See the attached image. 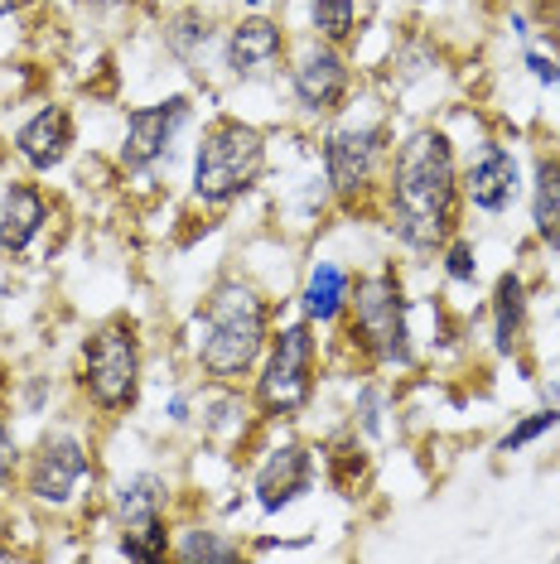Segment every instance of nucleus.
<instances>
[{
  "mask_svg": "<svg viewBox=\"0 0 560 564\" xmlns=\"http://www.w3.org/2000/svg\"><path fill=\"white\" fill-rule=\"evenodd\" d=\"M391 194V232L411 251H440L460 227V164L450 135L420 126L397 145L387 174Z\"/></svg>",
  "mask_w": 560,
  "mask_h": 564,
  "instance_id": "f257e3e1",
  "label": "nucleus"
},
{
  "mask_svg": "<svg viewBox=\"0 0 560 564\" xmlns=\"http://www.w3.org/2000/svg\"><path fill=\"white\" fill-rule=\"evenodd\" d=\"M271 343V310L247 280H218L198 310V367L233 387L261 362Z\"/></svg>",
  "mask_w": 560,
  "mask_h": 564,
  "instance_id": "f03ea898",
  "label": "nucleus"
},
{
  "mask_svg": "<svg viewBox=\"0 0 560 564\" xmlns=\"http://www.w3.org/2000/svg\"><path fill=\"white\" fill-rule=\"evenodd\" d=\"M266 174V135L257 126L218 117L203 131L194 155V198L203 208H227L261 184Z\"/></svg>",
  "mask_w": 560,
  "mask_h": 564,
  "instance_id": "7ed1b4c3",
  "label": "nucleus"
},
{
  "mask_svg": "<svg viewBox=\"0 0 560 564\" xmlns=\"http://www.w3.org/2000/svg\"><path fill=\"white\" fill-rule=\"evenodd\" d=\"M314 352H320V338H314L310 318L286 324L271 343H266V362H261V377H257V410L266 420H290L310 405Z\"/></svg>",
  "mask_w": 560,
  "mask_h": 564,
  "instance_id": "20e7f679",
  "label": "nucleus"
},
{
  "mask_svg": "<svg viewBox=\"0 0 560 564\" xmlns=\"http://www.w3.org/2000/svg\"><path fill=\"white\" fill-rule=\"evenodd\" d=\"M83 391L101 415H121L140 401V338L126 318H111L83 343Z\"/></svg>",
  "mask_w": 560,
  "mask_h": 564,
  "instance_id": "39448f33",
  "label": "nucleus"
},
{
  "mask_svg": "<svg viewBox=\"0 0 560 564\" xmlns=\"http://www.w3.org/2000/svg\"><path fill=\"white\" fill-rule=\"evenodd\" d=\"M353 304V338L363 343L377 362L387 367H411V318H406V294L401 280L391 271H377L358 280V290L348 294Z\"/></svg>",
  "mask_w": 560,
  "mask_h": 564,
  "instance_id": "423d86ee",
  "label": "nucleus"
},
{
  "mask_svg": "<svg viewBox=\"0 0 560 564\" xmlns=\"http://www.w3.org/2000/svg\"><path fill=\"white\" fill-rule=\"evenodd\" d=\"M391 150V135L381 121H348L338 131H329L324 140V174L334 184L338 198H358L373 188V178L381 170Z\"/></svg>",
  "mask_w": 560,
  "mask_h": 564,
  "instance_id": "0eeeda50",
  "label": "nucleus"
},
{
  "mask_svg": "<svg viewBox=\"0 0 560 564\" xmlns=\"http://www.w3.org/2000/svg\"><path fill=\"white\" fill-rule=\"evenodd\" d=\"M87 478H93V458H87L83 440H73V434H49V440L34 448L30 468H24V492L40 507H68Z\"/></svg>",
  "mask_w": 560,
  "mask_h": 564,
  "instance_id": "6e6552de",
  "label": "nucleus"
},
{
  "mask_svg": "<svg viewBox=\"0 0 560 564\" xmlns=\"http://www.w3.org/2000/svg\"><path fill=\"white\" fill-rule=\"evenodd\" d=\"M348 83H353L348 58H343V48L329 44V40H314L295 58V68H290V93H295L300 111H310V117L338 111L343 97H348Z\"/></svg>",
  "mask_w": 560,
  "mask_h": 564,
  "instance_id": "1a4fd4ad",
  "label": "nucleus"
},
{
  "mask_svg": "<svg viewBox=\"0 0 560 564\" xmlns=\"http://www.w3.org/2000/svg\"><path fill=\"white\" fill-rule=\"evenodd\" d=\"M189 121V97H164L155 107H131L126 111V140H121V164L126 170H150L170 155L174 135Z\"/></svg>",
  "mask_w": 560,
  "mask_h": 564,
  "instance_id": "9d476101",
  "label": "nucleus"
},
{
  "mask_svg": "<svg viewBox=\"0 0 560 564\" xmlns=\"http://www.w3.org/2000/svg\"><path fill=\"white\" fill-rule=\"evenodd\" d=\"M227 73L237 83H266L280 73V58H286V30L271 15H247L227 30Z\"/></svg>",
  "mask_w": 560,
  "mask_h": 564,
  "instance_id": "9b49d317",
  "label": "nucleus"
},
{
  "mask_svg": "<svg viewBox=\"0 0 560 564\" xmlns=\"http://www.w3.org/2000/svg\"><path fill=\"white\" fill-rule=\"evenodd\" d=\"M310 478H314V458L304 444H280L266 454V464L257 468V482H251V492H257V507L266 517H276V511H286L295 497L310 492Z\"/></svg>",
  "mask_w": 560,
  "mask_h": 564,
  "instance_id": "f8f14e48",
  "label": "nucleus"
},
{
  "mask_svg": "<svg viewBox=\"0 0 560 564\" xmlns=\"http://www.w3.org/2000/svg\"><path fill=\"white\" fill-rule=\"evenodd\" d=\"M68 150H73V117H68V107H54V101L40 107L15 131V155L34 174H54L68 160Z\"/></svg>",
  "mask_w": 560,
  "mask_h": 564,
  "instance_id": "ddd939ff",
  "label": "nucleus"
},
{
  "mask_svg": "<svg viewBox=\"0 0 560 564\" xmlns=\"http://www.w3.org/2000/svg\"><path fill=\"white\" fill-rule=\"evenodd\" d=\"M464 198L474 203L478 213H507L521 194V170H517V155L503 145H488L483 155L469 164V174L460 178Z\"/></svg>",
  "mask_w": 560,
  "mask_h": 564,
  "instance_id": "4468645a",
  "label": "nucleus"
},
{
  "mask_svg": "<svg viewBox=\"0 0 560 564\" xmlns=\"http://www.w3.org/2000/svg\"><path fill=\"white\" fill-rule=\"evenodd\" d=\"M49 223V198L40 184H10L0 198V256L20 261Z\"/></svg>",
  "mask_w": 560,
  "mask_h": 564,
  "instance_id": "2eb2a0df",
  "label": "nucleus"
},
{
  "mask_svg": "<svg viewBox=\"0 0 560 564\" xmlns=\"http://www.w3.org/2000/svg\"><path fill=\"white\" fill-rule=\"evenodd\" d=\"M348 294H353V280L343 265L334 261H320L304 280V294H300V310L310 324H334V318L348 310Z\"/></svg>",
  "mask_w": 560,
  "mask_h": 564,
  "instance_id": "dca6fc26",
  "label": "nucleus"
},
{
  "mask_svg": "<svg viewBox=\"0 0 560 564\" xmlns=\"http://www.w3.org/2000/svg\"><path fill=\"white\" fill-rule=\"evenodd\" d=\"M531 227L551 251H560V160H537L531 174Z\"/></svg>",
  "mask_w": 560,
  "mask_h": 564,
  "instance_id": "f3484780",
  "label": "nucleus"
},
{
  "mask_svg": "<svg viewBox=\"0 0 560 564\" xmlns=\"http://www.w3.org/2000/svg\"><path fill=\"white\" fill-rule=\"evenodd\" d=\"M521 328H527V285L507 271L498 280V290H493V348L503 357H513Z\"/></svg>",
  "mask_w": 560,
  "mask_h": 564,
  "instance_id": "a211bd4d",
  "label": "nucleus"
},
{
  "mask_svg": "<svg viewBox=\"0 0 560 564\" xmlns=\"http://www.w3.org/2000/svg\"><path fill=\"white\" fill-rule=\"evenodd\" d=\"M164 502H170V487H164L160 473H136V478H126L117 487V517H121V525L164 517Z\"/></svg>",
  "mask_w": 560,
  "mask_h": 564,
  "instance_id": "6ab92c4d",
  "label": "nucleus"
},
{
  "mask_svg": "<svg viewBox=\"0 0 560 564\" xmlns=\"http://www.w3.org/2000/svg\"><path fill=\"white\" fill-rule=\"evenodd\" d=\"M310 20L320 30V40L343 48L358 30V0H310Z\"/></svg>",
  "mask_w": 560,
  "mask_h": 564,
  "instance_id": "aec40b11",
  "label": "nucleus"
},
{
  "mask_svg": "<svg viewBox=\"0 0 560 564\" xmlns=\"http://www.w3.org/2000/svg\"><path fill=\"white\" fill-rule=\"evenodd\" d=\"M174 560H184V564H233L241 560V545L233 541H223L218 531H198V525H189V531L180 535V545H174Z\"/></svg>",
  "mask_w": 560,
  "mask_h": 564,
  "instance_id": "412c9836",
  "label": "nucleus"
},
{
  "mask_svg": "<svg viewBox=\"0 0 560 564\" xmlns=\"http://www.w3.org/2000/svg\"><path fill=\"white\" fill-rule=\"evenodd\" d=\"M556 425H560V410H556V405H551V410H537V415L517 420V425L503 434V444H498V448H503V454H521V448L537 444L541 434H546V430H556Z\"/></svg>",
  "mask_w": 560,
  "mask_h": 564,
  "instance_id": "4be33fe9",
  "label": "nucleus"
},
{
  "mask_svg": "<svg viewBox=\"0 0 560 564\" xmlns=\"http://www.w3.org/2000/svg\"><path fill=\"white\" fill-rule=\"evenodd\" d=\"M444 275H450V280H460V285H469V280H474L478 275V261H474V247H469V241L464 237H450V241H444Z\"/></svg>",
  "mask_w": 560,
  "mask_h": 564,
  "instance_id": "5701e85b",
  "label": "nucleus"
},
{
  "mask_svg": "<svg viewBox=\"0 0 560 564\" xmlns=\"http://www.w3.org/2000/svg\"><path fill=\"white\" fill-rule=\"evenodd\" d=\"M15 468H20V448H15V430L0 420V492L15 482Z\"/></svg>",
  "mask_w": 560,
  "mask_h": 564,
  "instance_id": "b1692460",
  "label": "nucleus"
},
{
  "mask_svg": "<svg viewBox=\"0 0 560 564\" xmlns=\"http://www.w3.org/2000/svg\"><path fill=\"white\" fill-rule=\"evenodd\" d=\"M527 68H531V78H537V83H546V87H560V63H551L546 54H537V48H531V54H527Z\"/></svg>",
  "mask_w": 560,
  "mask_h": 564,
  "instance_id": "393cba45",
  "label": "nucleus"
},
{
  "mask_svg": "<svg viewBox=\"0 0 560 564\" xmlns=\"http://www.w3.org/2000/svg\"><path fill=\"white\" fill-rule=\"evenodd\" d=\"M170 420H174V425H184V420H189V401H184V395H174V401H170Z\"/></svg>",
  "mask_w": 560,
  "mask_h": 564,
  "instance_id": "a878e982",
  "label": "nucleus"
},
{
  "mask_svg": "<svg viewBox=\"0 0 560 564\" xmlns=\"http://www.w3.org/2000/svg\"><path fill=\"white\" fill-rule=\"evenodd\" d=\"M241 6H247V10H257V15H266V6H271V0H241Z\"/></svg>",
  "mask_w": 560,
  "mask_h": 564,
  "instance_id": "bb28decb",
  "label": "nucleus"
},
{
  "mask_svg": "<svg viewBox=\"0 0 560 564\" xmlns=\"http://www.w3.org/2000/svg\"><path fill=\"white\" fill-rule=\"evenodd\" d=\"M24 0H0V15H10V10H20Z\"/></svg>",
  "mask_w": 560,
  "mask_h": 564,
  "instance_id": "cd10ccee",
  "label": "nucleus"
}]
</instances>
